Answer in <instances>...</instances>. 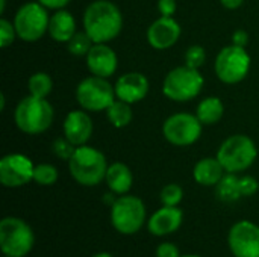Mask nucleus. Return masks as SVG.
Masks as SVG:
<instances>
[{
    "label": "nucleus",
    "instance_id": "nucleus-1",
    "mask_svg": "<svg viewBox=\"0 0 259 257\" xmlns=\"http://www.w3.org/2000/svg\"><path fill=\"white\" fill-rule=\"evenodd\" d=\"M123 27V17L117 5L109 0L91 2L83 12V29L94 44L115 39Z\"/></svg>",
    "mask_w": 259,
    "mask_h": 257
},
{
    "label": "nucleus",
    "instance_id": "nucleus-2",
    "mask_svg": "<svg viewBox=\"0 0 259 257\" xmlns=\"http://www.w3.org/2000/svg\"><path fill=\"white\" fill-rule=\"evenodd\" d=\"M68 170L77 183L83 186H96L106 177L108 164L102 151L85 144L76 147L74 155L68 161Z\"/></svg>",
    "mask_w": 259,
    "mask_h": 257
},
{
    "label": "nucleus",
    "instance_id": "nucleus-3",
    "mask_svg": "<svg viewBox=\"0 0 259 257\" xmlns=\"http://www.w3.org/2000/svg\"><path fill=\"white\" fill-rule=\"evenodd\" d=\"M53 108L46 98L27 95L21 98L15 108L14 120L17 127L27 135H39L53 123Z\"/></svg>",
    "mask_w": 259,
    "mask_h": 257
},
{
    "label": "nucleus",
    "instance_id": "nucleus-4",
    "mask_svg": "<svg viewBox=\"0 0 259 257\" xmlns=\"http://www.w3.org/2000/svg\"><path fill=\"white\" fill-rule=\"evenodd\" d=\"M258 150L252 138L247 135H232L219 148L217 159L226 173H241L247 170L256 159Z\"/></svg>",
    "mask_w": 259,
    "mask_h": 257
},
{
    "label": "nucleus",
    "instance_id": "nucleus-5",
    "mask_svg": "<svg viewBox=\"0 0 259 257\" xmlns=\"http://www.w3.org/2000/svg\"><path fill=\"white\" fill-rule=\"evenodd\" d=\"M203 83V76L197 68H191L188 65L176 67L165 76L162 92L173 101H190L200 94Z\"/></svg>",
    "mask_w": 259,
    "mask_h": 257
},
{
    "label": "nucleus",
    "instance_id": "nucleus-6",
    "mask_svg": "<svg viewBox=\"0 0 259 257\" xmlns=\"http://www.w3.org/2000/svg\"><path fill=\"white\" fill-rule=\"evenodd\" d=\"M32 229L20 218L8 217L0 223V247L5 256L24 257L33 247Z\"/></svg>",
    "mask_w": 259,
    "mask_h": 257
},
{
    "label": "nucleus",
    "instance_id": "nucleus-7",
    "mask_svg": "<svg viewBox=\"0 0 259 257\" xmlns=\"http://www.w3.org/2000/svg\"><path fill=\"white\" fill-rule=\"evenodd\" d=\"M49 21L50 18L46 6L39 2L24 3L14 17L17 36L26 42H35L49 32Z\"/></svg>",
    "mask_w": 259,
    "mask_h": 257
},
{
    "label": "nucleus",
    "instance_id": "nucleus-8",
    "mask_svg": "<svg viewBox=\"0 0 259 257\" xmlns=\"http://www.w3.org/2000/svg\"><path fill=\"white\" fill-rule=\"evenodd\" d=\"M115 98V89L105 77H85L76 88V100L83 111H106Z\"/></svg>",
    "mask_w": 259,
    "mask_h": 257
},
{
    "label": "nucleus",
    "instance_id": "nucleus-9",
    "mask_svg": "<svg viewBox=\"0 0 259 257\" xmlns=\"http://www.w3.org/2000/svg\"><path fill=\"white\" fill-rule=\"evenodd\" d=\"M214 70L217 77L228 85H234L246 79L250 70V56L244 50V47L238 45H226L223 47L214 64Z\"/></svg>",
    "mask_w": 259,
    "mask_h": 257
},
{
    "label": "nucleus",
    "instance_id": "nucleus-10",
    "mask_svg": "<svg viewBox=\"0 0 259 257\" xmlns=\"http://www.w3.org/2000/svg\"><path fill=\"white\" fill-rule=\"evenodd\" d=\"M146 220V206L141 198L134 195H123L112 203L111 221L117 232L123 235L137 233Z\"/></svg>",
    "mask_w": 259,
    "mask_h": 257
},
{
    "label": "nucleus",
    "instance_id": "nucleus-11",
    "mask_svg": "<svg viewBox=\"0 0 259 257\" xmlns=\"http://www.w3.org/2000/svg\"><path fill=\"white\" fill-rule=\"evenodd\" d=\"M202 126L203 124L196 115L181 112L168 117L164 121L162 133L170 144L178 147H187L194 144L200 138Z\"/></svg>",
    "mask_w": 259,
    "mask_h": 257
},
{
    "label": "nucleus",
    "instance_id": "nucleus-12",
    "mask_svg": "<svg viewBox=\"0 0 259 257\" xmlns=\"http://www.w3.org/2000/svg\"><path fill=\"white\" fill-rule=\"evenodd\" d=\"M35 165L32 161L20 153H11L0 161V182L8 188H18L33 180Z\"/></svg>",
    "mask_w": 259,
    "mask_h": 257
},
{
    "label": "nucleus",
    "instance_id": "nucleus-13",
    "mask_svg": "<svg viewBox=\"0 0 259 257\" xmlns=\"http://www.w3.org/2000/svg\"><path fill=\"white\" fill-rule=\"evenodd\" d=\"M229 247L235 257H259V227L250 221L237 223L229 232Z\"/></svg>",
    "mask_w": 259,
    "mask_h": 257
},
{
    "label": "nucleus",
    "instance_id": "nucleus-14",
    "mask_svg": "<svg viewBox=\"0 0 259 257\" xmlns=\"http://www.w3.org/2000/svg\"><path fill=\"white\" fill-rule=\"evenodd\" d=\"M181 26L173 17H159L147 29V41L156 50H165L175 45L181 36Z\"/></svg>",
    "mask_w": 259,
    "mask_h": 257
},
{
    "label": "nucleus",
    "instance_id": "nucleus-15",
    "mask_svg": "<svg viewBox=\"0 0 259 257\" xmlns=\"http://www.w3.org/2000/svg\"><path fill=\"white\" fill-rule=\"evenodd\" d=\"M114 89H115V97L118 100L134 105L146 98L149 92V80L144 74L138 71L124 73L117 79Z\"/></svg>",
    "mask_w": 259,
    "mask_h": 257
},
{
    "label": "nucleus",
    "instance_id": "nucleus-16",
    "mask_svg": "<svg viewBox=\"0 0 259 257\" xmlns=\"http://www.w3.org/2000/svg\"><path fill=\"white\" fill-rule=\"evenodd\" d=\"M85 58H87V67L93 76L108 79L117 71V65H118L117 55L106 44H94Z\"/></svg>",
    "mask_w": 259,
    "mask_h": 257
},
{
    "label": "nucleus",
    "instance_id": "nucleus-17",
    "mask_svg": "<svg viewBox=\"0 0 259 257\" xmlns=\"http://www.w3.org/2000/svg\"><path fill=\"white\" fill-rule=\"evenodd\" d=\"M64 136L76 147L85 145L93 135V121L85 111H71L64 120Z\"/></svg>",
    "mask_w": 259,
    "mask_h": 257
},
{
    "label": "nucleus",
    "instance_id": "nucleus-18",
    "mask_svg": "<svg viewBox=\"0 0 259 257\" xmlns=\"http://www.w3.org/2000/svg\"><path fill=\"white\" fill-rule=\"evenodd\" d=\"M182 211L176 206H164L149 220V232L155 236H165L176 232L182 224Z\"/></svg>",
    "mask_w": 259,
    "mask_h": 257
},
{
    "label": "nucleus",
    "instance_id": "nucleus-19",
    "mask_svg": "<svg viewBox=\"0 0 259 257\" xmlns=\"http://www.w3.org/2000/svg\"><path fill=\"white\" fill-rule=\"evenodd\" d=\"M76 33V21L65 9H58L49 21V35L56 42H68Z\"/></svg>",
    "mask_w": 259,
    "mask_h": 257
},
{
    "label": "nucleus",
    "instance_id": "nucleus-20",
    "mask_svg": "<svg viewBox=\"0 0 259 257\" xmlns=\"http://www.w3.org/2000/svg\"><path fill=\"white\" fill-rule=\"evenodd\" d=\"M225 168L217 158H205L194 167V180L202 186H214L223 177Z\"/></svg>",
    "mask_w": 259,
    "mask_h": 257
},
{
    "label": "nucleus",
    "instance_id": "nucleus-21",
    "mask_svg": "<svg viewBox=\"0 0 259 257\" xmlns=\"http://www.w3.org/2000/svg\"><path fill=\"white\" fill-rule=\"evenodd\" d=\"M109 189L115 194H126L132 188L134 177L127 165L121 162H115L108 167L106 177H105Z\"/></svg>",
    "mask_w": 259,
    "mask_h": 257
},
{
    "label": "nucleus",
    "instance_id": "nucleus-22",
    "mask_svg": "<svg viewBox=\"0 0 259 257\" xmlns=\"http://www.w3.org/2000/svg\"><path fill=\"white\" fill-rule=\"evenodd\" d=\"M225 112V106L223 101L219 97H206L203 98L196 109V117L200 120L202 124L206 126H212L215 123H219L223 117Z\"/></svg>",
    "mask_w": 259,
    "mask_h": 257
},
{
    "label": "nucleus",
    "instance_id": "nucleus-23",
    "mask_svg": "<svg viewBox=\"0 0 259 257\" xmlns=\"http://www.w3.org/2000/svg\"><path fill=\"white\" fill-rule=\"evenodd\" d=\"M241 195L243 194L240 188V179L234 173H228L217 183V197L222 201L232 203V201H237Z\"/></svg>",
    "mask_w": 259,
    "mask_h": 257
},
{
    "label": "nucleus",
    "instance_id": "nucleus-24",
    "mask_svg": "<svg viewBox=\"0 0 259 257\" xmlns=\"http://www.w3.org/2000/svg\"><path fill=\"white\" fill-rule=\"evenodd\" d=\"M106 115H108L109 123L117 129L129 126V123L134 118V112H132L131 105L126 101H121L118 98L106 109Z\"/></svg>",
    "mask_w": 259,
    "mask_h": 257
},
{
    "label": "nucleus",
    "instance_id": "nucleus-25",
    "mask_svg": "<svg viewBox=\"0 0 259 257\" xmlns=\"http://www.w3.org/2000/svg\"><path fill=\"white\" fill-rule=\"evenodd\" d=\"M27 88H29L30 95L39 97V98H46L52 92L53 82H52V77L47 73L38 71V73H35V74H32L29 77Z\"/></svg>",
    "mask_w": 259,
    "mask_h": 257
},
{
    "label": "nucleus",
    "instance_id": "nucleus-26",
    "mask_svg": "<svg viewBox=\"0 0 259 257\" xmlns=\"http://www.w3.org/2000/svg\"><path fill=\"white\" fill-rule=\"evenodd\" d=\"M68 45V52L74 56H87L88 52L91 50V47L94 45L93 39L88 36V33L83 32H76L73 35V38L67 42Z\"/></svg>",
    "mask_w": 259,
    "mask_h": 257
},
{
    "label": "nucleus",
    "instance_id": "nucleus-27",
    "mask_svg": "<svg viewBox=\"0 0 259 257\" xmlns=\"http://www.w3.org/2000/svg\"><path fill=\"white\" fill-rule=\"evenodd\" d=\"M33 180L42 186L53 185L58 180V170L50 164H39L33 170Z\"/></svg>",
    "mask_w": 259,
    "mask_h": 257
},
{
    "label": "nucleus",
    "instance_id": "nucleus-28",
    "mask_svg": "<svg viewBox=\"0 0 259 257\" xmlns=\"http://www.w3.org/2000/svg\"><path fill=\"white\" fill-rule=\"evenodd\" d=\"M159 197H161V203L164 206H178L182 201L184 191H182V188L179 185L170 183V185H167V186L162 188Z\"/></svg>",
    "mask_w": 259,
    "mask_h": 257
},
{
    "label": "nucleus",
    "instance_id": "nucleus-29",
    "mask_svg": "<svg viewBox=\"0 0 259 257\" xmlns=\"http://www.w3.org/2000/svg\"><path fill=\"white\" fill-rule=\"evenodd\" d=\"M205 59H206V53H205V48L202 45L188 47V50L185 53V65L199 70L203 65Z\"/></svg>",
    "mask_w": 259,
    "mask_h": 257
},
{
    "label": "nucleus",
    "instance_id": "nucleus-30",
    "mask_svg": "<svg viewBox=\"0 0 259 257\" xmlns=\"http://www.w3.org/2000/svg\"><path fill=\"white\" fill-rule=\"evenodd\" d=\"M15 36H17V32H15L14 23L8 21L6 18H2L0 20V45L3 48L9 47L14 42Z\"/></svg>",
    "mask_w": 259,
    "mask_h": 257
},
{
    "label": "nucleus",
    "instance_id": "nucleus-31",
    "mask_svg": "<svg viewBox=\"0 0 259 257\" xmlns=\"http://www.w3.org/2000/svg\"><path fill=\"white\" fill-rule=\"evenodd\" d=\"M74 151H76V145L71 144L67 138H58L53 142V153L61 159L70 161V158L74 155Z\"/></svg>",
    "mask_w": 259,
    "mask_h": 257
},
{
    "label": "nucleus",
    "instance_id": "nucleus-32",
    "mask_svg": "<svg viewBox=\"0 0 259 257\" xmlns=\"http://www.w3.org/2000/svg\"><path fill=\"white\" fill-rule=\"evenodd\" d=\"M258 182L255 177L252 176H244L240 179V188H241V194L244 197H249V195H253L256 191H258Z\"/></svg>",
    "mask_w": 259,
    "mask_h": 257
},
{
    "label": "nucleus",
    "instance_id": "nucleus-33",
    "mask_svg": "<svg viewBox=\"0 0 259 257\" xmlns=\"http://www.w3.org/2000/svg\"><path fill=\"white\" fill-rule=\"evenodd\" d=\"M156 257H181V254L175 244L164 242L156 248Z\"/></svg>",
    "mask_w": 259,
    "mask_h": 257
},
{
    "label": "nucleus",
    "instance_id": "nucleus-34",
    "mask_svg": "<svg viewBox=\"0 0 259 257\" xmlns=\"http://www.w3.org/2000/svg\"><path fill=\"white\" fill-rule=\"evenodd\" d=\"M176 8V0H158V11L162 17H173Z\"/></svg>",
    "mask_w": 259,
    "mask_h": 257
},
{
    "label": "nucleus",
    "instance_id": "nucleus-35",
    "mask_svg": "<svg viewBox=\"0 0 259 257\" xmlns=\"http://www.w3.org/2000/svg\"><path fill=\"white\" fill-rule=\"evenodd\" d=\"M247 42H249V35H247L246 30L240 29V30H237V32L234 33V36H232V44H234V45L246 47Z\"/></svg>",
    "mask_w": 259,
    "mask_h": 257
},
{
    "label": "nucleus",
    "instance_id": "nucleus-36",
    "mask_svg": "<svg viewBox=\"0 0 259 257\" xmlns=\"http://www.w3.org/2000/svg\"><path fill=\"white\" fill-rule=\"evenodd\" d=\"M36 2H39L42 6H46L47 9H55V11H58V9H64L71 0H36Z\"/></svg>",
    "mask_w": 259,
    "mask_h": 257
},
{
    "label": "nucleus",
    "instance_id": "nucleus-37",
    "mask_svg": "<svg viewBox=\"0 0 259 257\" xmlns=\"http://www.w3.org/2000/svg\"><path fill=\"white\" fill-rule=\"evenodd\" d=\"M220 2H222V5H223L225 8H228V9H237V8H240V6L243 5L244 0H220Z\"/></svg>",
    "mask_w": 259,
    "mask_h": 257
},
{
    "label": "nucleus",
    "instance_id": "nucleus-38",
    "mask_svg": "<svg viewBox=\"0 0 259 257\" xmlns=\"http://www.w3.org/2000/svg\"><path fill=\"white\" fill-rule=\"evenodd\" d=\"M5 5H6V0H0V12H5Z\"/></svg>",
    "mask_w": 259,
    "mask_h": 257
},
{
    "label": "nucleus",
    "instance_id": "nucleus-39",
    "mask_svg": "<svg viewBox=\"0 0 259 257\" xmlns=\"http://www.w3.org/2000/svg\"><path fill=\"white\" fill-rule=\"evenodd\" d=\"M93 257H112L111 254H108V253H99V254H96V256Z\"/></svg>",
    "mask_w": 259,
    "mask_h": 257
},
{
    "label": "nucleus",
    "instance_id": "nucleus-40",
    "mask_svg": "<svg viewBox=\"0 0 259 257\" xmlns=\"http://www.w3.org/2000/svg\"><path fill=\"white\" fill-rule=\"evenodd\" d=\"M182 257H200V256H182Z\"/></svg>",
    "mask_w": 259,
    "mask_h": 257
},
{
    "label": "nucleus",
    "instance_id": "nucleus-41",
    "mask_svg": "<svg viewBox=\"0 0 259 257\" xmlns=\"http://www.w3.org/2000/svg\"><path fill=\"white\" fill-rule=\"evenodd\" d=\"M6 257H9V256H6Z\"/></svg>",
    "mask_w": 259,
    "mask_h": 257
}]
</instances>
